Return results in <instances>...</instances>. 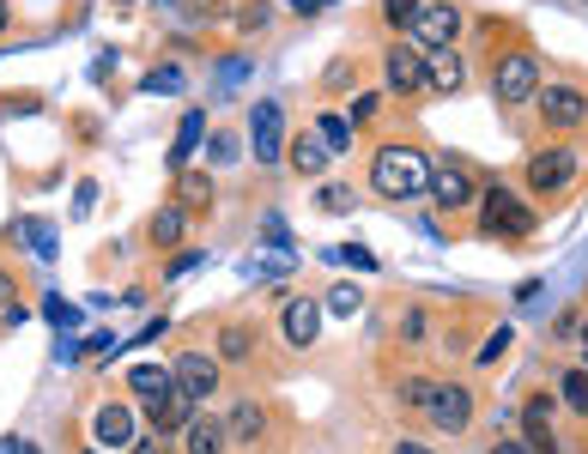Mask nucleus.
Segmentation results:
<instances>
[{
    "mask_svg": "<svg viewBox=\"0 0 588 454\" xmlns=\"http://www.w3.org/2000/svg\"><path fill=\"white\" fill-rule=\"evenodd\" d=\"M370 188H377L382 200H413L431 188V158L418 152V145H382L377 158H370Z\"/></svg>",
    "mask_w": 588,
    "mask_h": 454,
    "instance_id": "1",
    "label": "nucleus"
},
{
    "mask_svg": "<svg viewBox=\"0 0 588 454\" xmlns=\"http://www.w3.org/2000/svg\"><path fill=\"white\" fill-rule=\"evenodd\" d=\"M540 224V212L528 207L516 188H504V182H492L480 195V236H497V243H528Z\"/></svg>",
    "mask_w": 588,
    "mask_h": 454,
    "instance_id": "2",
    "label": "nucleus"
},
{
    "mask_svg": "<svg viewBox=\"0 0 588 454\" xmlns=\"http://www.w3.org/2000/svg\"><path fill=\"white\" fill-rule=\"evenodd\" d=\"M492 91H497V104H504V109L534 104V91H540V61H534L528 49L497 55V67H492Z\"/></svg>",
    "mask_w": 588,
    "mask_h": 454,
    "instance_id": "3",
    "label": "nucleus"
},
{
    "mask_svg": "<svg viewBox=\"0 0 588 454\" xmlns=\"http://www.w3.org/2000/svg\"><path fill=\"white\" fill-rule=\"evenodd\" d=\"M249 145H255V164L262 170H286V109L274 97L249 109Z\"/></svg>",
    "mask_w": 588,
    "mask_h": 454,
    "instance_id": "4",
    "label": "nucleus"
},
{
    "mask_svg": "<svg viewBox=\"0 0 588 454\" xmlns=\"http://www.w3.org/2000/svg\"><path fill=\"white\" fill-rule=\"evenodd\" d=\"M576 176H583V152L576 145H546V152L528 158V188L534 195H564Z\"/></svg>",
    "mask_w": 588,
    "mask_h": 454,
    "instance_id": "5",
    "label": "nucleus"
},
{
    "mask_svg": "<svg viewBox=\"0 0 588 454\" xmlns=\"http://www.w3.org/2000/svg\"><path fill=\"white\" fill-rule=\"evenodd\" d=\"M425 418H431L443 436H461L473 424V388L468 382H437L431 400H425Z\"/></svg>",
    "mask_w": 588,
    "mask_h": 454,
    "instance_id": "6",
    "label": "nucleus"
},
{
    "mask_svg": "<svg viewBox=\"0 0 588 454\" xmlns=\"http://www.w3.org/2000/svg\"><path fill=\"white\" fill-rule=\"evenodd\" d=\"M534 109H540V121L558 128V133H576L588 121V97L576 85H540L534 91Z\"/></svg>",
    "mask_w": 588,
    "mask_h": 454,
    "instance_id": "7",
    "label": "nucleus"
},
{
    "mask_svg": "<svg viewBox=\"0 0 588 454\" xmlns=\"http://www.w3.org/2000/svg\"><path fill=\"white\" fill-rule=\"evenodd\" d=\"M456 37H461V13H456V7H425V13L413 19V31H406V49H413V55L456 49Z\"/></svg>",
    "mask_w": 588,
    "mask_h": 454,
    "instance_id": "8",
    "label": "nucleus"
},
{
    "mask_svg": "<svg viewBox=\"0 0 588 454\" xmlns=\"http://www.w3.org/2000/svg\"><path fill=\"white\" fill-rule=\"evenodd\" d=\"M171 382H176V394H183V400H212V394H219V358H212V351H183V358L171 363Z\"/></svg>",
    "mask_w": 588,
    "mask_h": 454,
    "instance_id": "9",
    "label": "nucleus"
},
{
    "mask_svg": "<svg viewBox=\"0 0 588 454\" xmlns=\"http://www.w3.org/2000/svg\"><path fill=\"white\" fill-rule=\"evenodd\" d=\"M425 195H431L443 212H461V207H473V200H480V182H473L461 164H437V170H431V188H425Z\"/></svg>",
    "mask_w": 588,
    "mask_h": 454,
    "instance_id": "10",
    "label": "nucleus"
},
{
    "mask_svg": "<svg viewBox=\"0 0 588 454\" xmlns=\"http://www.w3.org/2000/svg\"><path fill=\"white\" fill-rule=\"evenodd\" d=\"M382 85H389L394 97H418V91H425V55H413L406 43L389 49L382 55Z\"/></svg>",
    "mask_w": 588,
    "mask_h": 454,
    "instance_id": "11",
    "label": "nucleus"
},
{
    "mask_svg": "<svg viewBox=\"0 0 588 454\" xmlns=\"http://www.w3.org/2000/svg\"><path fill=\"white\" fill-rule=\"evenodd\" d=\"M279 334H286V346H315V334H322V303L286 298L279 303Z\"/></svg>",
    "mask_w": 588,
    "mask_h": 454,
    "instance_id": "12",
    "label": "nucleus"
},
{
    "mask_svg": "<svg viewBox=\"0 0 588 454\" xmlns=\"http://www.w3.org/2000/svg\"><path fill=\"white\" fill-rule=\"evenodd\" d=\"M92 442L97 449H128L134 442V406H122V400L97 406L92 412Z\"/></svg>",
    "mask_w": 588,
    "mask_h": 454,
    "instance_id": "13",
    "label": "nucleus"
},
{
    "mask_svg": "<svg viewBox=\"0 0 588 454\" xmlns=\"http://www.w3.org/2000/svg\"><path fill=\"white\" fill-rule=\"evenodd\" d=\"M461 85H468V61H461L456 49H431V55H425V91L456 97Z\"/></svg>",
    "mask_w": 588,
    "mask_h": 454,
    "instance_id": "14",
    "label": "nucleus"
},
{
    "mask_svg": "<svg viewBox=\"0 0 588 454\" xmlns=\"http://www.w3.org/2000/svg\"><path fill=\"white\" fill-rule=\"evenodd\" d=\"M224 449H231V436H224V418H207V412L188 418V430H183V454H224Z\"/></svg>",
    "mask_w": 588,
    "mask_h": 454,
    "instance_id": "15",
    "label": "nucleus"
},
{
    "mask_svg": "<svg viewBox=\"0 0 588 454\" xmlns=\"http://www.w3.org/2000/svg\"><path fill=\"white\" fill-rule=\"evenodd\" d=\"M188 418H195V400H183V394L146 400V424H152L158 436H171V430H188Z\"/></svg>",
    "mask_w": 588,
    "mask_h": 454,
    "instance_id": "16",
    "label": "nucleus"
},
{
    "mask_svg": "<svg viewBox=\"0 0 588 454\" xmlns=\"http://www.w3.org/2000/svg\"><path fill=\"white\" fill-rule=\"evenodd\" d=\"M291 170H298V176H310V182H322L327 170H334V152H327L315 133H298V140H291Z\"/></svg>",
    "mask_w": 588,
    "mask_h": 454,
    "instance_id": "17",
    "label": "nucleus"
},
{
    "mask_svg": "<svg viewBox=\"0 0 588 454\" xmlns=\"http://www.w3.org/2000/svg\"><path fill=\"white\" fill-rule=\"evenodd\" d=\"M207 145V109H188L183 128H176V145H171V170H188V158Z\"/></svg>",
    "mask_w": 588,
    "mask_h": 454,
    "instance_id": "18",
    "label": "nucleus"
},
{
    "mask_svg": "<svg viewBox=\"0 0 588 454\" xmlns=\"http://www.w3.org/2000/svg\"><path fill=\"white\" fill-rule=\"evenodd\" d=\"M183 236H188V212L176 207V200H171V207H158L152 224H146V243H158V248H176Z\"/></svg>",
    "mask_w": 588,
    "mask_h": 454,
    "instance_id": "19",
    "label": "nucleus"
},
{
    "mask_svg": "<svg viewBox=\"0 0 588 454\" xmlns=\"http://www.w3.org/2000/svg\"><path fill=\"white\" fill-rule=\"evenodd\" d=\"M128 394H140V400H164V394H176V382H171L164 363H134V370H128Z\"/></svg>",
    "mask_w": 588,
    "mask_h": 454,
    "instance_id": "20",
    "label": "nucleus"
},
{
    "mask_svg": "<svg viewBox=\"0 0 588 454\" xmlns=\"http://www.w3.org/2000/svg\"><path fill=\"white\" fill-rule=\"evenodd\" d=\"M310 133H315V140H322V145H327V152H334V158H346V152H353V121H346L341 109H322Z\"/></svg>",
    "mask_w": 588,
    "mask_h": 454,
    "instance_id": "21",
    "label": "nucleus"
},
{
    "mask_svg": "<svg viewBox=\"0 0 588 454\" xmlns=\"http://www.w3.org/2000/svg\"><path fill=\"white\" fill-rule=\"evenodd\" d=\"M176 207H183V212H207V207H212V176L176 170Z\"/></svg>",
    "mask_w": 588,
    "mask_h": 454,
    "instance_id": "22",
    "label": "nucleus"
},
{
    "mask_svg": "<svg viewBox=\"0 0 588 454\" xmlns=\"http://www.w3.org/2000/svg\"><path fill=\"white\" fill-rule=\"evenodd\" d=\"M262 430H267V412L255 400H237L231 418H224V436H237V442H255Z\"/></svg>",
    "mask_w": 588,
    "mask_h": 454,
    "instance_id": "23",
    "label": "nucleus"
},
{
    "mask_svg": "<svg viewBox=\"0 0 588 454\" xmlns=\"http://www.w3.org/2000/svg\"><path fill=\"white\" fill-rule=\"evenodd\" d=\"M255 358V334L243 322H224L219 327V363H249Z\"/></svg>",
    "mask_w": 588,
    "mask_h": 454,
    "instance_id": "24",
    "label": "nucleus"
},
{
    "mask_svg": "<svg viewBox=\"0 0 588 454\" xmlns=\"http://www.w3.org/2000/svg\"><path fill=\"white\" fill-rule=\"evenodd\" d=\"M188 85V73L176 61H164V67H152V73H140V91H152V97H176V91Z\"/></svg>",
    "mask_w": 588,
    "mask_h": 454,
    "instance_id": "25",
    "label": "nucleus"
},
{
    "mask_svg": "<svg viewBox=\"0 0 588 454\" xmlns=\"http://www.w3.org/2000/svg\"><path fill=\"white\" fill-rule=\"evenodd\" d=\"M558 394H564V406H570L576 418H588V370H564Z\"/></svg>",
    "mask_w": 588,
    "mask_h": 454,
    "instance_id": "26",
    "label": "nucleus"
},
{
    "mask_svg": "<svg viewBox=\"0 0 588 454\" xmlns=\"http://www.w3.org/2000/svg\"><path fill=\"white\" fill-rule=\"evenodd\" d=\"M322 310L327 315H358V310H365V291H358V286H334L322 298Z\"/></svg>",
    "mask_w": 588,
    "mask_h": 454,
    "instance_id": "27",
    "label": "nucleus"
},
{
    "mask_svg": "<svg viewBox=\"0 0 588 454\" xmlns=\"http://www.w3.org/2000/svg\"><path fill=\"white\" fill-rule=\"evenodd\" d=\"M231 25L237 31H267V25H274V7H267V0H249V7H237V13H231Z\"/></svg>",
    "mask_w": 588,
    "mask_h": 454,
    "instance_id": "28",
    "label": "nucleus"
},
{
    "mask_svg": "<svg viewBox=\"0 0 588 454\" xmlns=\"http://www.w3.org/2000/svg\"><path fill=\"white\" fill-rule=\"evenodd\" d=\"M291 267H298V248H274V255H262V267H249V279H279Z\"/></svg>",
    "mask_w": 588,
    "mask_h": 454,
    "instance_id": "29",
    "label": "nucleus"
},
{
    "mask_svg": "<svg viewBox=\"0 0 588 454\" xmlns=\"http://www.w3.org/2000/svg\"><path fill=\"white\" fill-rule=\"evenodd\" d=\"M315 207L322 212H353V188H346V182H322V188H315Z\"/></svg>",
    "mask_w": 588,
    "mask_h": 454,
    "instance_id": "30",
    "label": "nucleus"
},
{
    "mask_svg": "<svg viewBox=\"0 0 588 454\" xmlns=\"http://www.w3.org/2000/svg\"><path fill=\"white\" fill-rule=\"evenodd\" d=\"M224 13H231L224 0H183V19H188V25H219Z\"/></svg>",
    "mask_w": 588,
    "mask_h": 454,
    "instance_id": "31",
    "label": "nucleus"
},
{
    "mask_svg": "<svg viewBox=\"0 0 588 454\" xmlns=\"http://www.w3.org/2000/svg\"><path fill=\"white\" fill-rule=\"evenodd\" d=\"M418 13H425V0H382V19H389V25H401V31H413Z\"/></svg>",
    "mask_w": 588,
    "mask_h": 454,
    "instance_id": "32",
    "label": "nucleus"
},
{
    "mask_svg": "<svg viewBox=\"0 0 588 454\" xmlns=\"http://www.w3.org/2000/svg\"><path fill=\"white\" fill-rule=\"evenodd\" d=\"M237 152H243V140H237V133H212L207 140V164H237Z\"/></svg>",
    "mask_w": 588,
    "mask_h": 454,
    "instance_id": "33",
    "label": "nucleus"
},
{
    "mask_svg": "<svg viewBox=\"0 0 588 454\" xmlns=\"http://www.w3.org/2000/svg\"><path fill=\"white\" fill-rule=\"evenodd\" d=\"M327 260H341V267H353V272H377V255H370L365 243H346V248H334Z\"/></svg>",
    "mask_w": 588,
    "mask_h": 454,
    "instance_id": "34",
    "label": "nucleus"
},
{
    "mask_svg": "<svg viewBox=\"0 0 588 454\" xmlns=\"http://www.w3.org/2000/svg\"><path fill=\"white\" fill-rule=\"evenodd\" d=\"M19 231H25V243L37 248L43 260H55V231H49V224H43V219H25V224H19Z\"/></svg>",
    "mask_w": 588,
    "mask_h": 454,
    "instance_id": "35",
    "label": "nucleus"
},
{
    "mask_svg": "<svg viewBox=\"0 0 588 454\" xmlns=\"http://www.w3.org/2000/svg\"><path fill=\"white\" fill-rule=\"evenodd\" d=\"M431 388H437V382H425V376H406V382H401V406H406V412H425V400H431Z\"/></svg>",
    "mask_w": 588,
    "mask_h": 454,
    "instance_id": "36",
    "label": "nucleus"
},
{
    "mask_svg": "<svg viewBox=\"0 0 588 454\" xmlns=\"http://www.w3.org/2000/svg\"><path fill=\"white\" fill-rule=\"evenodd\" d=\"M552 412H558V400H552V394H528L522 424H552Z\"/></svg>",
    "mask_w": 588,
    "mask_h": 454,
    "instance_id": "37",
    "label": "nucleus"
},
{
    "mask_svg": "<svg viewBox=\"0 0 588 454\" xmlns=\"http://www.w3.org/2000/svg\"><path fill=\"white\" fill-rule=\"evenodd\" d=\"M43 315H49L55 327H67V334H73V327H79V310H73V303H67V298H43Z\"/></svg>",
    "mask_w": 588,
    "mask_h": 454,
    "instance_id": "38",
    "label": "nucleus"
},
{
    "mask_svg": "<svg viewBox=\"0 0 588 454\" xmlns=\"http://www.w3.org/2000/svg\"><path fill=\"white\" fill-rule=\"evenodd\" d=\"M528 430V454H564L558 436H552V424H522Z\"/></svg>",
    "mask_w": 588,
    "mask_h": 454,
    "instance_id": "39",
    "label": "nucleus"
},
{
    "mask_svg": "<svg viewBox=\"0 0 588 454\" xmlns=\"http://www.w3.org/2000/svg\"><path fill=\"white\" fill-rule=\"evenodd\" d=\"M504 351H510V327H492V339H485V346H480V358H473V363H480V370H485V363H497V358H504Z\"/></svg>",
    "mask_w": 588,
    "mask_h": 454,
    "instance_id": "40",
    "label": "nucleus"
},
{
    "mask_svg": "<svg viewBox=\"0 0 588 454\" xmlns=\"http://www.w3.org/2000/svg\"><path fill=\"white\" fill-rule=\"evenodd\" d=\"M377 109H382V97H377V91H365V97H353V116H346V121L365 128V121H377Z\"/></svg>",
    "mask_w": 588,
    "mask_h": 454,
    "instance_id": "41",
    "label": "nucleus"
},
{
    "mask_svg": "<svg viewBox=\"0 0 588 454\" xmlns=\"http://www.w3.org/2000/svg\"><path fill=\"white\" fill-rule=\"evenodd\" d=\"M249 73H255V67H249L243 55H231V61H219V85H224V91H237V79H249Z\"/></svg>",
    "mask_w": 588,
    "mask_h": 454,
    "instance_id": "42",
    "label": "nucleus"
},
{
    "mask_svg": "<svg viewBox=\"0 0 588 454\" xmlns=\"http://www.w3.org/2000/svg\"><path fill=\"white\" fill-rule=\"evenodd\" d=\"M353 79H358V73H353V61H334V67L322 73V85H327V91H353Z\"/></svg>",
    "mask_w": 588,
    "mask_h": 454,
    "instance_id": "43",
    "label": "nucleus"
},
{
    "mask_svg": "<svg viewBox=\"0 0 588 454\" xmlns=\"http://www.w3.org/2000/svg\"><path fill=\"white\" fill-rule=\"evenodd\" d=\"M200 260H207L200 248H183V255H171V267H164V279H183V272H195Z\"/></svg>",
    "mask_w": 588,
    "mask_h": 454,
    "instance_id": "44",
    "label": "nucleus"
},
{
    "mask_svg": "<svg viewBox=\"0 0 588 454\" xmlns=\"http://www.w3.org/2000/svg\"><path fill=\"white\" fill-rule=\"evenodd\" d=\"M25 109H43V97H0V116H25Z\"/></svg>",
    "mask_w": 588,
    "mask_h": 454,
    "instance_id": "45",
    "label": "nucleus"
},
{
    "mask_svg": "<svg viewBox=\"0 0 588 454\" xmlns=\"http://www.w3.org/2000/svg\"><path fill=\"white\" fill-rule=\"evenodd\" d=\"M262 236H267V243H279V248H298V243H291V231H286L279 219H267V224H262Z\"/></svg>",
    "mask_w": 588,
    "mask_h": 454,
    "instance_id": "46",
    "label": "nucleus"
},
{
    "mask_svg": "<svg viewBox=\"0 0 588 454\" xmlns=\"http://www.w3.org/2000/svg\"><path fill=\"white\" fill-rule=\"evenodd\" d=\"M128 454H171V449H164V436H134Z\"/></svg>",
    "mask_w": 588,
    "mask_h": 454,
    "instance_id": "47",
    "label": "nucleus"
},
{
    "mask_svg": "<svg viewBox=\"0 0 588 454\" xmlns=\"http://www.w3.org/2000/svg\"><path fill=\"white\" fill-rule=\"evenodd\" d=\"M401 334H406V339H425V310H406Z\"/></svg>",
    "mask_w": 588,
    "mask_h": 454,
    "instance_id": "48",
    "label": "nucleus"
},
{
    "mask_svg": "<svg viewBox=\"0 0 588 454\" xmlns=\"http://www.w3.org/2000/svg\"><path fill=\"white\" fill-rule=\"evenodd\" d=\"M394 454H437L431 442H394Z\"/></svg>",
    "mask_w": 588,
    "mask_h": 454,
    "instance_id": "49",
    "label": "nucleus"
},
{
    "mask_svg": "<svg viewBox=\"0 0 588 454\" xmlns=\"http://www.w3.org/2000/svg\"><path fill=\"white\" fill-rule=\"evenodd\" d=\"M0 303L13 310V272H0Z\"/></svg>",
    "mask_w": 588,
    "mask_h": 454,
    "instance_id": "50",
    "label": "nucleus"
},
{
    "mask_svg": "<svg viewBox=\"0 0 588 454\" xmlns=\"http://www.w3.org/2000/svg\"><path fill=\"white\" fill-rule=\"evenodd\" d=\"M492 454H528V442H497Z\"/></svg>",
    "mask_w": 588,
    "mask_h": 454,
    "instance_id": "51",
    "label": "nucleus"
},
{
    "mask_svg": "<svg viewBox=\"0 0 588 454\" xmlns=\"http://www.w3.org/2000/svg\"><path fill=\"white\" fill-rule=\"evenodd\" d=\"M315 7H322V0H291V13H315Z\"/></svg>",
    "mask_w": 588,
    "mask_h": 454,
    "instance_id": "52",
    "label": "nucleus"
},
{
    "mask_svg": "<svg viewBox=\"0 0 588 454\" xmlns=\"http://www.w3.org/2000/svg\"><path fill=\"white\" fill-rule=\"evenodd\" d=\"M13 454H43V449H37V442H13Z\"/></svg>",
    "mask_w": 588,
    "mask_h": 454,
    "instance_id": "53",
    "label": "nucleus"
},
{
    "mask_svg": "<svg viewBox=\"0 0 588 454\" xmlns=\"http://www.w3.org/2000/svg\"><path fill=\"white\" fill-rule=\"evenodd\" d=\"M7 25H13V13H7V0H0V31H7Z\"/></svg>",
    "mask_w": 588,
    "mask_h": 454,
    "instance_id": "54",
    "label": "nucleus"
},
{
    "mask_svg": "<svg viewBox=\"0 0 588 454\" xmlns=\"http://www.w3.org/2000/svg\"><path fill=\"white\" fill-rule=\"evenodd\" d=\"M583 346H588V322H583Z\"/></svg>",
    "mask_w": 588,
    "mask_h": 454,
    "instance_id": "55",
    "label": "nucleus"
},
{
    "mask_svg": "<svg viewBox=\"0 0 588 454\" xmlns=\"http://www.w3.org/2000/svg\"><path fill=\"white\" fill-rule=\"evenodd\" d=\"M583 363H588V346H583Z\"/></svg>",
    "mask_w": 588,
    "mask_h": 454,
    "instance_id": "56",
    "label": "nucleus"
},
{
    "mask_svg": "<svg viewBox=\"0 0 588 454\" xmlns=\"http://www.w3.org/2000/svg\"><path fill=\"white\" fill-rule=\"evenodd\" d=\"M158 7H171V0H158Z\"/></svg>",
    "mask_w": 588,
    "mask_h": 454,
    "instance_id": "57",
    "label": "nucleus"
},
{
    "mask_svg": "<svg viewBox=\"0 0 588 454\" xmlns=\"http://www.w3.org/2000/svg\"><path fill=\"white\" fill-rule=\"evenodd\" d=\"M92 454H97V449H92Z\"/></svg>",
    "mask_w": 588,
    "mask_h": 454,
    "instance_id": "58",
    "label": "nucleus"
}]
</instances>
